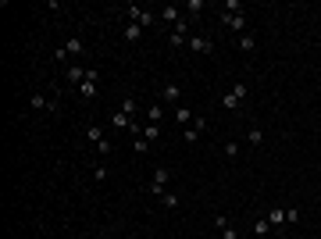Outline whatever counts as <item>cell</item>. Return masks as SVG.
I'll list each match as a JSON object with an SVG mask.
<instances>
[{"label":"cell","mask_w":321,"mask_h":239,"mask_svg":"<svg viewBox=\"0 0 321 239\" xmlns=\"http://www.w3.org/2000/svg\"><path fill=\"white\" fill-rule=\"evenodd\" d=\"M204 7H207L204 0H186V11H193V14H196V11H204Z\"/></svg>","instance_id":"obj_29"},{"label":"cell","mask_w":321,"mask_h":239,"mask_svg":"<svg viewBox=\"0 0 321 239\" xmlns=\"http://www.w3.org/2000/svg\"><path fill=\"white\" fill-rule=\"evenodd\" d=\"M79 93H82V96H96V79H86L79 86Z\"/></svg>","instance_id":"obj_23"},{"label":"cell","mask_w":321,"mask_h":239,"mask_svg":"<svg viewBox=\"0 0 321 239\" xmlns=\"http://www.w3.org/2000/svg\"><path fill=\"white\" fill-rule=\"evenodd\" d=\"M260 140H264L260 129H250V132H246V143H250V147H260Z\"/></svg>","instance_id":"obj_24"},{"label":"cell","mask_w":321,"mask_h":239,"mask_svg":"<svg viewBox=\"0 0 321 239\" xmlns=\"http://www.w3.org/2000/svg\"><path fill=\"white\" fill-rule=\"evenodd\" d=\"M168 182H171V168H154V175H150V193L154 196H164L168 193Z\"/></svg>","instance_id":"obj_3"},{"label":"cell","mask_w":321,"mask_h":239,"mask_svg":"<svg viewBox=\"0 0 321 239\" xmlns=\"http://www.w3.org/2000/svg\"><path fill=\"white\" fill-rule=\"evenodd\" d=\"M122 36H125V43H139V36H143V25H136V22H129Z\"/></svg>","instance_id":"obj_15"},{"label":"cell","mask_w":321,"mask_h":239,"mask_svg":"<svg viewBox=\"0 0 321 239\" xmlns=\"http://www.w3.org/2000/svg\"><path fill=\"white\" fill-rule=\"evenodd\" d=\"M122 114L136 118V114H139V100H136V96H122Z\"/></svg>","instance_id":"obj_16"},{"label":"cell","mask_w":321,"mask_h":239,"mask_svg":"<svg viewBox=\"0 0 321 239\" xmlns=\"http://www.w3.org/2000/svg\"><path fill=\"white\" fill-rule=\"evenodd\" d=\"M29 107H32V111H50V96L36 93V96H29Z\"/></svg>","instance_id":"obj_17"},{"label":"cell","mask_w":321,"mask_h":239,"mask_svg":"<svg viewBox=\"0 0 321 239\" xmlns=\"http://www.w3.org/2000/svg\"><path fill=\"white\" fill-rule=\"evenodd\" d=\"M86 54V43H82L79 36H72V39H65V47H57V61H68V57H82Z\"/></svg>","instance_id":"obj_4"},{"label":"cell","mask_w":321,"mask_h":239,"mask_svg":"<svg viewBox=\"0 0 321 239\" xmlns=\"http://www.w3.org/2000/svg\"><path fill=\"white\" fill-rule=\"evenodd\" d=\"M139 136H143V140H147V143H154V140H157V136H161V125H150V122H147V125H143V132H139Z\"/></svg>","instance_id":"obj_21"},{"label":"cell","mask_w":321,"mask_h":239,"mask_svg":"<svg viewBox=\"0 0 321 239\" xmlns=\"http://www.w3.org/2000/svg\"><path fill=\"white\" fill-rule=\"evenodd\" d=\"M161 204H164V207H178V193H164Z\"/></svg>","instance_id":"obj_27"},{"label":"cell","mask_w":321,"mask_h":239,"mask_svg":"<svg viewBox=\"0 0 321 239\" xmlns=\"http://www.w3.org/2000/svg\"><path fill=\"white\" fill-rule=\"evenodd\" d=\"M147 147H150V143H147L143 136H136V143H132V150H136V154H147Z\"/></svg>","instance_id":"obj_30"},{"label":"cell","mask_w":321,"mask_h":239,"mask_svg":"<svg viewBox=\"0 0 321 239\" xmlns=\"http://www.w3.org/2000/svg\"><path fill=\"white\" fill-rule=\"evenodd\" d=\"M246 93H250V86H246V82H236V86L222 96V107H225V111H236L243 100H246Z\"/></svg>","instance_id":"obj_2"},{"label":"cell","mask_w":321,"mask_h":239,"mask_svg":"<svg viewBox=\"0 0 321 239\" xmlns=\"http://www.w3.org/2000/svg\"><path fill=\"white\" fill-rule=\"evenodd\" d=\"M204 132H207V118H193V125H186L182 136H186V143H196Z\"/></svg>","instance_id":"obj_8"},{"label":"cell","mask_w":321,"mask_h":239,"mask_svg":"<svg viewBox=\"0 0 321 239\" xmlns=\"http://www.w3.org/2000/svg\"><path fill=\"white\" fill-rule=\"evenodd\" d=\"M178 96H182V89H178V82L168 79L161 86V104H178Z\"/></svg>","instance_id":"obj_9"},{"label":"cell","mask_w":321,"mask_h":239,"mask_svg":"<svg viewBox=\"0 0 321 239\" xmlns=\"http://www.w3.org/2000/svg\"><path fill=\"white\" fill-rule=\"evenodd\" d=\"M222 22H225L236 36H239V32H246V14H243V11H236V14H232V11H222Z\"/></svg>","instance_id":"obj_6"},{"label":"cell","mask_w":321,"mask_h":239,"mask_svg":"<svg viewBox=\"0 0 321 239\" xmlns=\"http://www.w3.org/2000/svg\"><path fill=\"white\" fill-rule=\"evenodd\" d=\"M111 125H114V129H129V132H139L136 118H129V114H122V111H114V114H111Z\"/></svg>","instance_id":"obj_11"},{"label":"cell","mask_w":321,"mask_h":239,"mask_svg":"<svg viewBox=\"0 0 321 239\" xmlns=\"http://www.w3.org/2000/svg\"><path fill=\"white\" fill-rule=\"evenodd\" d=\"M253 236L257 239L271 236V222H268V214H264V218H253Z\"/></svg>","instance_id":"obj_14"},{"label":"cell","mask_w":321,"mask_h":239,"mask_svg":"<svg viewBox=\"0 0 321 239\" xmlns=\"http://www.w3.org/2000/svg\"><path fill=\"white\" fill-rule=\"evenodd\" d=\"M300 222V211L296 207H286V225H296Z\"/></svg>","instance_id":"obj_28"},{"label":"cell","mask_w":321,"mask_h":239,"mask_svg":"<svg viewBox=\"0 0 321 239\" xmlns=\"http://www.w3.org/2000/svg\"><path fill=\"white\" fill-rule=\"evenodd\" d=\"M225 157H229V161L239 157V147H236V140H229V143H225Z\"/></svg>","instance_id":"obj_25"},{"label":"cell","mask_w":321,"mask_h":239,"mask_svg":"<svg viewBox=\"0 0 321 239\" xmlns=\"http://www.w3.org/2000/svg\"><path fill=\"white\" fill-rule=\"evenodd\" d=\"M107 175H111V171H107V164H96V168H93V178H96V182H104Z\"/></svg>","instance_id":"obj_26"},{"label":"cell","mask_w":321,"mask_h":239,"mask_svg":"<svg viewBox=\"0 0 321 239\" xmlns=\"http://www.w3.org/2000/svg\"><path fill=\"white\" fill-rule=\"evenodd\" d=\"M86 140H89V143L96 147V143H104L107 136H104V129H100V125H89V129H86Z\"/></svg>","instance_id":"obj_19"},{"label":"cell","mask_w":321,"mask_h":239,"mask_svg":"<svg viewBox=\"0 0 321 239\" xmlns=\"http://www.w3.org/2000/svg\"><path fill=\"white\" fill-rule=\"evenodd\" d=\"M157 18H161V22H168L171 29H178V25L186 22V18H182V7H175V4H164V7H161V14H157Z\"/></svg>","instance_id":"obj_5"},{"label":"cell","mask_w":321,"mask_h":239,"mask_svg":"<svg viewBox=\"0 0 321 239\" xmlns=\"http://www.w3.org/2000/svg\"><path fill=\"white\" fill-rule=\"evenodd\" d=\"M268 222H271V229L286 225V207H271V211H268Z\"/></svg>","instance_id":"obj_18"},{"label":"cell","mask_w":321,"mask_h":239,"mask_svg":"<svg viewBox=\"0 0 321 239\" xmlns=\"http://www.w3.org/2000/svg\"><path fill=\"white\" fill-rule=\"evenodd\" d=\"M186 47H189L193 54H214V43H211L207 36H189V39H186Z\"/></svg>","instance_id":"obj_7"},{"label":"cell","mask_w":321,"mask_h":239,"mask_svg":"<svg viewBox=\"0 0 321 239\" xmlns=\"http://www.w3.org/2000/svg\"><path fill=\"white\" fill-rule=\"evenodd\" d=\"M236 43H239V50H243V54H253V50H257V36H253L250 29L236 36Z\"/></svg>","instance_id":"obj_12"},{"label":"cell","mask_w":321,"mask_h":239,"mask_svg":"<svg viewBox=\"0 0 321 239\" xmlns=\"http://www.w3.org/2000/svg\"><path fill=\"white\" fill-rule=\"evenodd\" d=\"M193 118H196V114H193L189 107H178V111H175V122H178V125H193Z\"/></svg>","instance_id":"obj_20"},{"label":"cell","mask_w":321,"mask_h":239,"mask_svg":"<svg viewBox=\"0 0 321 239\" xmlns=\"http://www.w3.org/2000/svg\"><path fill=\"white\" fill-rule=\"evenodd\" d=\"M147 122H150V125H161V122H164V104H150V107H147Z\"/></svg>","instance_id":"obj_13"},{"label":"cell","mask_w":321,"mask_h":239,"mask_svg":"<svg viewBox=\"0 0 321 239\" xmlns=\"http://www.w3.org/2000/svg\"><path fill=\"white\" fill-rule=\"evenodd\" d=\"M214 225H218L222 239H239V232H236V229H232V222H229V214H214Z\"/></svg>","instance_id":"obj_10"},{"label":"cell","mask_w":321,"mask_h":239,"mask_svg":"<svg viewBox=\"0 0 321 239\" xmlns=\"http://www.w3.org/2000/svg\"><path fill=\"white\" fill-rule=\"evenodd\" d=\"M68 79H72V82H79V86H82V82H86V68L72 65V68H68Z\"/></svg>","instance_id":"obj_22"},{"label":"cell","mask_w":321,"mask_h":239,"mask_svg":"<svg viewBox=\"0 0 321 239\" xmlns=\"http://www.w3.org/2000/svg\"><path fill=\"white\" fill-rule=\"evenodd\" d=\"M122 11H125V18H129V22H136V25H143V29H150V25L157 22V14H154V11H143L139 4H125Z\"/></svg>","instance_id":"obj_1"}]
</instances>
